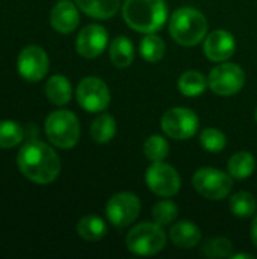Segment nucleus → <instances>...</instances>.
I'll return each mask as SVG.
<instances>
[{
  "instance_id": "f257e3e1",
  "label": "nucleus",
  "mask_w": 257,
  "mask_h": 259,
  "mask_svg": "<svg viewBox=\"0 0 257 259\" xmlns=\"http://www.w3.org/2000/svg\"><path fill=\"white\" fill-rule=\"evenodd\" d=\"M17 164L24 178L39 185L52 184L61 171L58 153L42 141L26 143L17 155Z\"/></svg>"
},
{
  "instance_id": "f03ea898",
  "label": "nucleus",
  "mask_w": 257,
  "mask_h": 259,
  "mask_svg": "<svg viewBox=\"0 0 257 259\" xmlns=\"http://www.w3.org/2000/svg\"><path fill=\"white\" fill-rule=\"evenodd\" d=\"M168 17L165 0H126L123 5V18L129 27L141 33H155Z\"/></svg>"
},
{
  "instance_id": "7ed1b4c3",
  "label": "nucleus",
  "mask_w": 257,
  "mask_h": 259,
  "mask_svg": "<svg viewBox=\"0 0 257 259\" xmlns=\"http://www.w3.org/2000/svg\"><path fill=\"white\" fill-rule=\"evenodd\" d=\"M208 20L195 8H179L173 12L170 20L171 38L185 47H192L201 42L208 33Z\"/></svg>"
},
{
  "instance_id": "20e7f679",
  "label": "nucleus",
  "mask_w": 257,
  "mask_h": 259,
  "mask_svg": "<svg viewBox=\"0 0 257 259\" xmlns=\"http://www.w3.org/2000/svg\"><path fill=\"white\" fill-rule=\"evenodd\" d=\"M45 135L58 149H71L80 138V124L77 117L67 109L52 112L45 120Z\"/></svg>"
},
{
  "instance_id": "39448f33",
  "label": "nucleus",
  "mask_w": 257,
  "mask_h": 259,
  "mask_svg": "<svg viewBox=\"0 0 257 259\" xmlns=\"http://www.w3.org/2000/svg\"><path fill=\"white\" fill-rule=\"evenodd\" d=\"M167 244V235L158 223H139L126 237L127 249L139 256L159 253Z\"/></svg>"
},
{
  "instance_id": "423d86ee",
  "label": "nucleus",
  "mask_w": 257,
  "mask_h": 259,
  "mask_svg": "<svg viewBox=\"0 0 257 259\" xmlns=\"http://www.w3.org/2000/svg\"><path fill=\"white\" fill-rule=\"evenodd\" d=\"M194 188L209 200L226 199L233 187V178L229 173L212 167H203L192 176Z\"/></svg>"
},
{
  "instance_id": "0eeeda50",
  "label": "nucleus",
  "mask_w": 257,
  "mask_h": 259,
  "mask_svg": "<svg viewBox=\"0 0 257 259\" xmlns=\"http://www.w3.org/2000/svg\"><path fill=\"white\" fill-rule=\"evenodd\" d=\"M161 126L173 140H189L198 129V117L189 108H173L164 114Z\"/></svg>"
},
{
  "instance_id": "6e6552de",
  "label": "nucleus",
  "mask_w": 257,
  "mask_h": 259,
  "mask_svg": "<svg viewBox=\"0 0 257 259\" xmlns=\"http://www.w3.org/2000/svg\"><path fill=\"white\" fill-rule=\"evenodd\" d=\"M76 99L85 111L101 112L111 103V93L108 85L101 79L89 76L82 79L77 85Z\"/></svg>"
},
{
  "instance_id": "1a4fd4ad",
  "label": "nucleus",
  "mask_w": 257,
  "mask_h": 259,
  "mask_svg": "<svg viewBox=\"0 0 257 259\" xmlns=\"http://www.w3.org/2000/svg\"><path fill=\"white\" fill-rule=\"evenodd\" d=\"M208 83L218 96H233L242 90L245 83V73L238 64L224 62L211 71Z\"/></svg>"
},
{
  "instance_id": "9d476101",
  "label": "nucleus",
  "mask_w": 257,
  "mask_h": 259,
  "mask_svg": "<svg viewBox=\"0 0 257 259\" xmlns=\"http://www.w3.org/2000/svg\"><path fill=\"white\" fill-rule=\"evenodd\" d=\"M141 202L139 199L127 191L118 193L112 196L106 203V215L108 220L115 228H127L130 226L139 215Z\"/></svg>"
},
{
  "instance_id": "9b49d317",
  "label": "nucleus",
  "mask_w": 257,
  "mask_h": 259,
  "mask_svg": "<svg viewBox=\"0 0 257 259\" xmlns=\"http://www.w3.org/2000/svg\"><path fill=\"white\" fill-rule=\"evenodd\" d=\"M145 182L148 188L161 197H171L180 190V176L171 165L161 162H153L145 171Z\"/></svg>"
},
{
  "instance_id": "f8f14e48",
  "label": "nucleus",
  "mask_w": 257,
  "mask_h": 259,
  "mask_svg": "<svg viewBox=\"0 0 257 259\" xmlns=\"http://www.w3.org/2000/svg\"><path fill=\"white\" fill-rule=\"evenodd\" d=\"M17 70L20 76L29 82H38L45 77L48 71V56L39 46L24 47L17 59Z\"/></svg>"
},
{
  "instance_id": "ddd939ff",
  "label": "nucleus",
  "mask_w": 257,
  "mask_h": 259,
  "mask_svg": "<svg viewBox=\"0 0 257 259\" xmlns=\"http://www.w3.org/2000/svg\"><path fill=\"white\" fill-rule=\"evenodd\" d=\"M108 46V30L100 24L85 26L76 39V50L86 59L100 56Z\"/></svg>"
},
{
  "instance_id": "4468645a",
  "label": "nucleus",
  "mask_w": 257,
  "mask_h": 259,
  "mask_svg": "<svg viewBox=\"0 0 257 259\" xmlns=\"http://www.w3.org/2000/svg\"><path fill=\"white\" fill-rule=\"evenodd\" d=\"M235 49H236L235 36L224 29L211 32L204 38V44H203V52L206 58L214 62H223L230 59L235 53Z\"/></svg>"
},
{
  "instance_id": "2eb2a0df",
  "label": "nucleus",
  "mask_w": 257,
  "mask_h": 259,
  "mask_svg": "<svg viewBox=\"0 0 257 259\" xmlns=\"http://www.w3.org/2000/svg\"><path fill=\"white\" fill-rule=\"evenodd\" d=\"M80 21L77 5H74L70 0H61L58 2L50 14V23L52 27L59 33H71L74 29H77Z\"/></svg>"
},
{
  "instance_id": "dca6fc26",
  "label": "nucleus",
  "mask_w": 257,
  "mask_h": 259,
  "mask_svg": "<svg viewBox=\"0 0 257 259\" xmlns=\"http://www.w3.org/2000/svg\"><path fill=\"white\" fill-rule=\"evenodd\" d=\"M170 238L179 249H192L201 240V231L189 220L177 222L170 229Z\"/></svg>"
},
{
  "instance_id": "f3484780",
  "label": "nucleus",
  "mask_w": 257,
  "mask_h": 259,
  "mask_svg": "<svg viewBox=\"0 0 257 259\" xmlns=\"http://www.w3.org/2000/svg\"><path fill=\"white\" fill-rule=\"evenodd\" d=\"M77 8L86 15L98 20H108L117 14L121 0H74Z\"/></svg>"
},
{
  "instance_id": "a211bd4d",
  "label": "nucleus",
  "mask_w": 257,
  "mask_h": 259,
  "mask_svg": "<svg viewBox=\"0 0 257 259\" xmlns=\"http://www.w3.org/2000/svg\"><path fill=\"white\" fill-rule=\"evenodd\" d=\"M71 94H73L71 83L65 76L55 74L48 77L45 83V96L53 105H58V106L67 105L71 100Z\"/></svg>"
},
{
  "instance_id": "6ab92c4d",
  "label": "nucleus",
  "mask_w": 257,
  "mask_h": 259,
  "mask_svg": "<svg viewBox=\"0 0 257 259\" xmlns=\"http://www.w3.org/2000/svg\"><path fill=\"white\" fill-rule=\"evenodd\" d=\"M109 59L117 68H126L133 61V44L127 36H117L109 47Z\"/></svg>"
},
{
  "instance_id": "aec40b11",
  "label": "nucleus",
  "mask_w": 257,
  "mask_h": 259,
  "mask_svg": "<svg viewBox=\"0 0 257 259\" xmlns=\"http://www.w3.org/2000/svg\"><path fill=\"white\" fill-rule=\"evenodd\" d=\"M256 168V159L248 152H238L229 159V175L233 179H247Z\"/></svg>"
},
{
  "instance_id": "412c9836",
  "label": "nucleus",
  "mask_w": 257,
  "mask_h": 259,
  "mask_svg": "<svg viewBox=\"0 0 257 259\" xmlns=\"http://www.w3.org/2000/svg\"><path fill=\"white\" fill-rule=\"evenodd\" d=\"M108 232L106 223L97 215H85L77 223V234L86 241H98Z\"/></svg>"
},
{
  "instance_id": "4be33fe9",
  "label": "nucleus",
  "mask_w": 257,
  "mask_h": 259,
  "mask_svg": "<svg viewBox=\"0 0 257 259\" xmlns=\"http://www.w3.org/2000/svg\"><path fill=\"white\" fill-rule=\"evenodd\" d=\"M177 85H179V90L183 96L195 97V96L203 94L209 83H208V79L204 74H201L200 71H195V70H189L180 76Z\"/></svg>"
},
{
  "instance_id": "5701e85b",
  "label": "nucleus",
  "mask_w": 257,
  "mask_h": 259,
  "mask_svg": "<svg viewBox=\"0 0 257 259\" xmlns=\"http://www.w3.org/2000/svg\"><path fill=\"white\" fill-rule=\"evenodd\" d=\"M117 132V123L115 118L109 114H101L98 115L92 124H91V137L95 143L105 144L109 143Z\"/></svg>"
},
{
  "instance_id": "b1692460",
  "label": "nucleus",
  "mask_w": 257,
  "mask_h": 259,
  "mask_svg": "<svg viewBox=\"0 0 257 259\" xmlns=\"http://www.w3.org/2000/svg\"><path fill=\"white\" fill-rule=\"evenodd\" d=\"M139 53L147 62H158L165 55V42L155 33H145L139 44Z\"/></svg>"
},
{
  "instance_id": "393cba45",
  "label": "nucleus",
  "mask_w": 257,
  "mask_h": 259,
  "mask_svg": "<svg viewBox=\"0 0 257 259\" xmlns=\"http://www.w3.org/2000/svg\"><path fill=\"white\" fill-rule=\"evenodd\" d=\"M256 209L257 202L251 193L239 191L230 199V211L238 217H251L253 214H256Z\"/></svg>"
},
{
  "instance_id": "a878e982",
  "label": "nucleus",
  "mask_w": 257,
  "mask_h": 259,
  "mask_svg": "<svg viewBox=\"0 0 257 259\" xmlns=\"http://www.w3.org/2000/svg\"><path fill=\"white\" fill-rule=\"evenodd\" d=\"M170 153L168 141L161 135H151L144 143V155L151 162H161L164 161Z\"/></svg>"
},
{
  "instance_id": "bb28decb",
  "label": "nucleus",
  "mask_w": 257,
  "mask_h": 259,
  "mask_svg": "<svg viewBox=\"0 0 257 259\" xmlns=\"http://www.w3.org/2000/svg\"><path fill=\"white\" fill-rule=\"evenodd\" d=\"M23 140V131L18 123L11 120L0 121V149H12Z\"/></svg>"
},
{
  "instance_id": "cd10ccee",
  "label": "nucleus",
  "mask_w": 257,
  "mask_h": 259,
  "mask_svg": "<svg viewBox=\"0 0 257 259\" xmlns=\"http://www.w3.org/2000/svg\"><path fill=\"white\" fill-rule=\"evenodd\" d=\"M177 214L179 209L173 200H161L151 209L153 222L158 223L159 226H170L177 219Z\"/></svg>"
},
{
  "instance_id": "c85d7f7f",
  "label": "nucleus",
  "mask_w": 257,
  "mask_h": 259,
  "mask_svg": "<svg viewBox=\"0 0 257 259\" xmlns=\"http://www.w3.org/2000/svg\"><path fill=\"white\" fill-rule=\"evenodd\" d=\"M233 244L226 237L209 238L203 246V253L209 258H230Z\"/></svg>"
},
{
  "instance_id": "c756f323",
  "label": "nucleus",
  "mask_w": 257,
  "mask_h": 259,
  "mask_svg": "<svg viewBox=\"0 0 257 259\" xmlns=\"http://www.w3.org/2000/svg\"><path fill=\"white\" fill-rule=\"evenodd\" d=\"M200 143L203 146L204 150L211 152V153H220L224 150L226 144H227V140H226V135L215 129V127H208L201 132L200 135Z\"/></svg>"
},
{
  "instance_id": "7c9ffc66",
  "label": "nucleus",
  "mask_w": 257,
  "mask_h": 259,
  "mask_svg": "<svg viewBox=\"0 0 257 259\" xmlns=\"http://www.w3.org/2000/svg\"><path fill=\"white\" fill-rule=\"evenodd\" d=\"M251 241L257 247V214L254 220H253V225H251Z\"/></svg>"
},
{
  "instance_id": "2f4dec72",
  "label": "nucleus",
  "mask_w": 257,
  "mask_h": 259,
  "mask_svg": "<svg viewBox=\"0 0 257 259\" xmlns=\"http://www.w3.org/2000/svg\"><path fill=\"white\" fill-rule=\"evenodd\" d=\"M230 258H233V259H245V258H248V259H253L254 256L253 255H250V253H238V255H230Z\"/></svg>"
},
{
  "instance_id": "473e14b6",
  "label": "nucleus",
  "mask_w": 257,
  "mask_h": 259,
  "mask_svg": "<svg viewBox=\"0 0 257 259\" xmlns=\"http://www.w3.org/2000/svg\"><path fill=\"white\" fill-rule=\"evenodd\" d=\"M256 120H257V109H256Z\"/></svg>"
}]
</instances>
